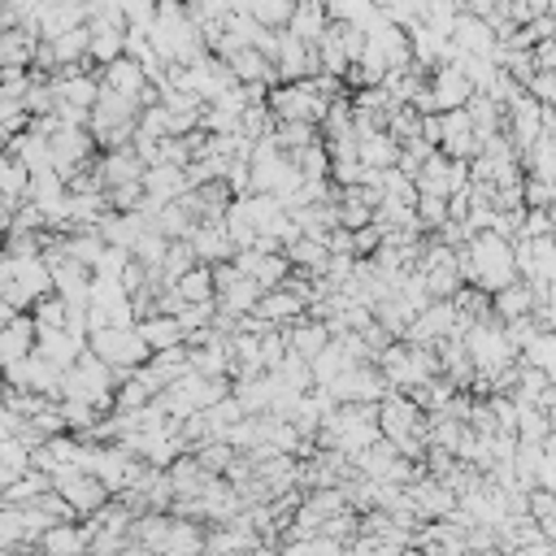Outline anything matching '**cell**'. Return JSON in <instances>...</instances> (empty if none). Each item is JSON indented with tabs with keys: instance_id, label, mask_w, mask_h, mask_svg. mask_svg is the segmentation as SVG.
Wrapping results in <instances>:
<instances>
[{
	"instance_id": "cell-1",
	"label": "cell",
	"mask_w": 556,
	"mask_h": 556,
	"mask_svg": "<svg viewBox=\"0 0 556 556\" xmlns=\"http://www.w3.org/2000/svg\"><path fill=\"white\" fill-rule=\"evenodd\" d=\"M469 96H473V83H469L460 70H452V65L439 70V78L430 83V100H434L439 109H460Z\"/></svg>"
},
{
	"instance_id": "cell-3",
	"label": "cell",
	"mask_w": 556,
	"mask_h": 556,
	"mask_svg": "<svg viewBox=\"0 0 556 556\" xmlns=\"http://www.w3.org/2000/svg\"><path fill=\"white\" fill-rule=\"evenodd\" d=\"M326 326H300L295 334H291V343H295V352L304 356V361H317L321 352H326Z\"/></svg>"
},
{
	"instance_id": "cell-2",
	"label": "cell",
	"mask_w": 556,
	"mask_h": 556,
	"mask_svg": "<svg viewBox=\"0 0 556 556\" xmlns=\"http://www.w3.org/2000/svg\"><path fill=\"white\" fill-rule=\"evenodd\" d=\"M304 308V300L295 295V287H287V291H269V295H261V304H256V313L265 317V321H287L291 313H300Z\"/></svg>"
}]
</instances>
